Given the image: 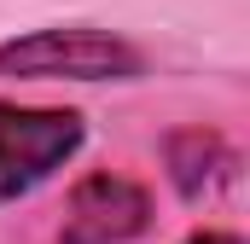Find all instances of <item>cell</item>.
I'll list each match as a JSON object with an SVG mask.
<instances>
[{
	"mask_svg": "<svg viewBox=\"0 0 250 244\" xmlns=\"http://www.w3.org/2000/svg\"><path fill=\"white\" fill-rule=\"evenodd\" d=\"M187 244H239V239H233V233H192Z\"/></svg>",
	"mask_w": 250,
	"mask_h": 244,
	"instance_id": "5",
	"label": "cell"
},
{
	"mask_svg": "<svg viewBox=\"0 0 250 244\" xmlns=\"http://www.w3.org/2000/svg\"><path fill=\"white\" fill-rule=\"evenodd\" d=\"M151 227V192L128 175H87L76 181L70 203H64V227L59 244H128Z\"/></svg>",
	"mask_w": 250,
	"mask_h": 244,
	"instance_id": "3",
	"label": "cell"
},
{
	"mask_svg": "<svg viewBox=\"0 0 250 244\" xmlns=\"http://www.w3.org/2000/svg\"><path fill=\"white\" fill-rule=\"evenodd\" d=\"M82 140L87 128L76 111H41V105L0 99V203H18L41 181H53L82 151Z\"/></svg>",
	"mask_w": 250,
	"mask_h": 244,
	"instance_id": "2",
	"label": "cell"
},
{
	"mask_svg": "<svg viewBox=\"0 0 250 244\" xmlns=\"http://www.w3.org/2000/svg\"><path fill=\"white\" fill-rule=\"evenodd\" d=\"M146 53L111 29H29L0 41V76L18 81H134Z\"/></svg>",
	"mask_w": 250,
	"mask_h": 244,
	"instance_id": "1",
	"label": "cell"
},
{
	"mask_svg": "<svg viewBox=\"0 0 250 244\" xmlns=\"http://www.w3.org/2000/svg\"><path fill=\"white\" fill-rule=\"evenodd\" d=\"M227 169H233V157H227L221 134H209V128H181V134H169V175L181 186V198H204Z\"/></svg>",
	"mask_w": 250,
	"mask_h": 244,
	"instance_id": "4",
	"label": "cell"
}]
</instances>
